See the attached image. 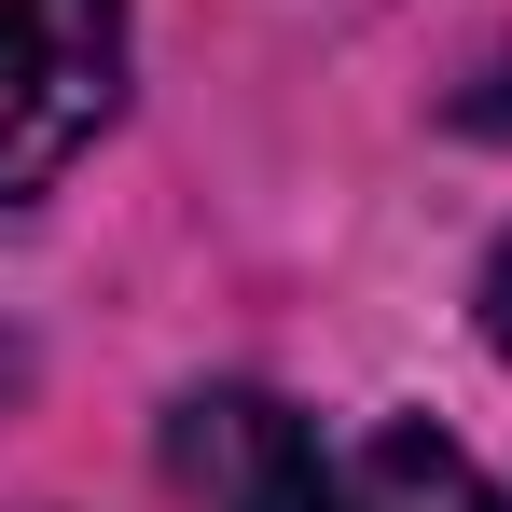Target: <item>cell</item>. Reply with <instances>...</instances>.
Segmentation results:
<instances>
[{
	"label": "cell",
	"instance_id": "1",
	"mask_svg": "<svg viewBox=\"0 0 512 512\" xmlns=\"http://www.w3.org/2000/svg\"><path fill=\"white\" fill-rule=\"evenodd\" d=\"M180 471L208 485V512H499V485L443 443V429H305L263 388L180 402Z\"/></svg>",
	"mask_w": 512,
	"mask_h": 512
},
{
	"label": "cell",
	"instance_id": "4",
	"mask_svg": "<svg viewBox=\"0 0 512 512\" xmlns=\"http://www.w3.org/2000/svg\"><path fill=\"white\" fill-rule=\"evenodd\" d=\"M499 512H512V499H499Z\"/></svg>",
	"mask_w": 512,
	"mask_h": 512
},
{
	"label": "cell",
	"instance_id": "3",
	"mask_svg": "<svg viewBox=\"0 0 512 512\" xmlns=\"http://www.w3.org/2000/svg\"><path fill=\"white\" fill-rule=\"evenodd\" d=\"M485 346L512 360V236H499V263H485Z\"/></svg>",
	"mask_w": 512,
	"mask_h": 512
},
{
	"label": "cell",
	"instance_id": "2",
	"mask_svg": "<svg viewBox=\"0 0 512 512\" xmlns=\"http://www.w3.org/2000/svg\"><path fill=\"white\" fill-rule=\"evenodd\" d=\"M125 97V0H0V194L84 153Z\"/></svg>",
	"mask_w": 512,
	"mask_h": 512
}]
</instances>
